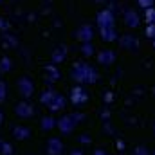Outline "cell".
<instances>
[{
    "mask_svg": "<svg viewBox=\"0 0 155 155\" xmlns=\"http://www.w3.org/2000/svg\"><path fill=\"white\" fill-rule=\"evenodd\" d=\"M97 24H99V29H101V38L105 41H114L117 38L116 35V22H114V15L112 11L105 9L97 15Z\"/></svg>",
    "mask_w": 155,
    "mask_h": 155,
    "instance_id": "cell-1",
    "label": "cell"
},
{
    "mask_svg": "<svg viewBox=\"0 0 155 155\" xmlns=\"http://www.w3.org/2000/svg\"><path fill=\"white\" fill-rule=\"evenodd\" d=\"M72 78L79 83H94L97 79V72L94 67H90L87 63H76L72 69Z\"/></svg>",
    "mask_w": 155,
    "mask_h": 155,
    "instance_id": "cell-2",
    "label": "cell"
},
{
    "mask_svg": "<svg viewBox=\"0 0 155 155\" xmlns=\"http://www.w3.org/2000/svg\"><path fill=\"white\" fill-rule=\"evenodd\" d=\"M41 101L47 103L51 110H60V108H63V105H65V99H63L60 94H56L54 90H47V94L41 96Z\"/></svg>",
    "mask_w": 155,
    "mask_h": 155,
    "instance_id": "cell-3",
    "label": "cell"
},
{
    "mask_svg": "<svg viewBox=\"0 0 155 155\" xmlns=\"http://www.w3.org/2000/svg\"><path fill=\"white\" fill-rule=\"evenodd\" d=\"M71 99H72V103L74 105H83L87 99H88V94L81 88V87H76L74 90H72V96H71Z\"/></svg>",
    "mask_w": 155,
    "mask_h": 155,
    "instance_id": "cell-4",
    "label": "cell"
},
{
    "mask_svg": "<svg viewBox=\"0 0 155 155\" xmlns=\"http://www.w3.org/2000/svg\"><path fill=\"white\" fill-rule=\"evenodd\" d=\"M76 124V117L74 116H67V117H63L60 123H58V126H60V130L61 132H65V134H69L71 130H72V126Z\"/></svg>",
    "mask_w": 155,
    "mask_h": 155,
    "instance_id": "cell-5",
    "label": "cell"
},
{
    "mask_svg": "<svg viewBox=\"0 0 155 155\" xmlns=\"http://www.w3.org/2000/svg\"><path fill=\"white\" fill-rule=\"evenodd\" d=\"M92 38V27L90 25H81L79 27V31H78V40H81V41H90Z\"/></svg>",
    "mask_w": 155,
    "mask_h": 155,
    "instance_id": "cell-6",
    "label": "cell"
},
{
    "mask_svg": "<svg viewBox=\"0 0 155 155\" xmlns=\"http://www.w3.org/2000/svg\"><path fill=\"white\" fill-rule=\"evenodd\" d=\"M61 148H63V144L60 143V139H51L49 141V153L51 155H60Z\"/></svg>",
    "mask_w": 155,
    "mask_h": 155,
    "instance_id": "cell-7",
    "label": "cell"
},
{
    "mask_svg": "<svg viewBox=\"0 0 155 155\" xmlns=\"http://www.w3.org/2000/svg\"><path fill=\"white\" fill-rule=\"evenodd\" d=\"M114 58H116V52L114 51H103V52H99V61L105 63V65L114 63Z\"/></svg>",
    "mask_w": 155,
    "mask_h": 155,
    "instance_id": "cell-8",
    "label": "cell"
},
{
    "mask_svg": "<svg viewBox=\"0 0 155 155\" xmlns=\"http://www.w3.org/2000/svg\"><path fill=\"white\" fill-rule=\"evenodd\" d=\"M18 87H20V90H22V94H24V96H31V94H33V83H31V81H27L25 78H22V79H20Z\"/></svg>",
    "mask_w": 155,
    "mask_h": 155,
    "instance_id": "cell-9",
    "label": "cell"
},
{
    "mask_svg": "<svg viewBox=\"0 0 155 155\" xmlns=\"http://www.w3.org/2000/svg\"><path fill=\"white\" fill-rule=\"evenodd\" d=\"M124 18H126V25L128 27H137L139 25V16H137L135 11H128Z\"/></svg>",
    "mask_w": 155,
    "mask_h": 155,
    "instance_id": "cell-10",
    "label": "cell"
},
{
    "mask_svg": "<svg viewBox=\"0 0 155 155\" xmlns=\"http://www.w3.org/2000/svg\"><path fill=\"white\" fill-rule=\"evenodd\" d=\"M121 45H123L124 49H132V47H134V49H137V45H139V43H137V40L134 38V36H130V35H128V36L121 38Z\"/></svg>",
    "mask_w": 155,
    "mask_h": 155,
    "instance_id": "cell-11",
    "label": "cell"
},
{
    "mask_svg": "<svg viewBox=\"0 0 155 155\" xmlns=\"http://www.w3.org/2000/svg\"><path fill=\"white\" fill-rule=\"evenodd\" d=\"M16 114L22 117H27V116H33V108L29 107V105H25V103H22L18 108H16Z\"/></svg>",
    "mask_w": 155,
    "mask_h": 155,
    "instance_id": "cell-12",
    "label": "cell"
},
{
    "mask_svg": "<svg viewBox=\"0 0 155 155\" xmlns=\"http://www.w3.org/2000/svg\"><path fill=\"white\" fill-rule=\"evenodd\" d=\"M146 24H155V7H150L146 9Z\"/></svg>",
    "mask_w": 155,
    "mask_h": 155,
    "instance_id": "cell-13",
    "label": "cell"
},
{
    "mask_svg": "<svg viewBox=\"0 0 155 155\" xmlns=\"http://www.w3.org/2000/svg\"><path fill=\"white\" fill-rule=\"evenodd\" d=\"M139 2V5L143 7V9H150V7H153L155 0H137Z\"/></svg>",
    "mask_w": 155,
    "mask_h": 155,
    "instance_id": "cell-14",
    "label": "cell"
},
{
    "mask_svg": "<svg viewBox=\"0 0 155 155\" xmlns=\"http://www.w3.org/2000/svg\"><path fill=\"white\" fill-rule=\"evenodd\" d=\"M146 36L155 40V24H148V27H146Z\"/></svg>",
    "mask_w": 155,
    "mask_h": 155,
    "instance_id": "cell-15",
    "label": "cell"
},
{
    "mask_svg": "<svg viewBox=\"0 0 155 155\" xmlns=\"http://www.w3.org/2000/svg\"><path fill=\"white\" fill-rule=\"evenodd\" d=\"M132 155H150V153H148V150H146L144 146H137V148L134 150V153H132Z\"/></svg>",
    "mask_w": 155,
    "mask_h": 155,
    "instance_id": "cell-16",
    "label": "cell"
},
{
    "mask_svg": "<svg viewBox=\"0 0 155 155\" xmlns=\"http://www.w3.org/2000/svg\"><path fill=\"white\" fill-rule=\"evenodd\" d=\"M92 49H94V47H92V45H90L88 41H87V43L83 45V52H85V54H92Z\"/></svg>",
    "mask_w": 155,
    "mask_h": 155,
    "instance_id": "cell-17",
    "label": "cell"
},
{
    "mask_svg": "<svg viewBox=\"0 0 155 155\" xmlns=\"http://www.w3.org/2000/svg\"><path fill=\"white\" fill-rule=\"evenodd\" d=\"M51 121H52V119H43V128H51V126H52Z\"/></svg>",
    "mask_w": 155,
    "mask_h": 155,
    "instance_id": "cell-18",
    "label": "cell"
},
{
    "mask_svg": "<svg viewBox=\"0 0 155 155\" xmlns=\"http://www.w3.org/2000/svg\"><path fill=\"white\" fill-rule=\"evenodd\" d=\"M72 155H83L81 152H72Z\"/></svg>",
    "mask_w": 155,
    "mask_h": 155,
    "instance_id": "cell-19",
    "label": "cell"
},
{
    "mask_svg": "<svg viewBox=\"0 0 155 155\" xmlns=\"http://www.w3.org/2000/svg\"><path fill=\"white\" fill-rule=\"evenodd\" d=\"M96 155H105V153H101V152H97V153H96Z\"/></svg>",
    "mask_w": 155,
    "mask_h": 155,
    "instance_id": "cell-20",
    "label": "cell"
},
{
    "mask_svg": "<svg viewBox=\"0 0 155 155\" xmlns=\"http://www.w3.org/2000/svg\"><path fill=\"white\" fill-rule=\"evenodd\" d=\"M0 121H2V116H0Z\"/></svg>",
    "mask_w": 155,
    "mask_h": 155,
    "instance_id": "cell-21",
    "label": "cell"
},
{
    "mask_svg": "<svg viewBox=\"0 0 155 155\" xmlns=\"http://www.w3.org/2000/svg\"><path fill=\"white\" fill-rule=\"evenodd\" d=\"M153 45H155V40H153Z\"/></svg>",
    "mask_w": 155,
    "mask_h": 155,
    "instance_id": "cell-22",
    "label": "cell"
},
{
    "mask_svg": "<svg viewBox=\"0 0 155 155\" xmlns=\"http://www.w3.org/2000/svg\"><path fill=\"white\" fill-rule=\"evenodd\" d=\"M153 155H155V152H153Z\"/></svg>",
    "mask_w": 155,
    "mask_h": 155,
    "instance_id": "cell-23",
    "label": "cell"
}]
</instances>
